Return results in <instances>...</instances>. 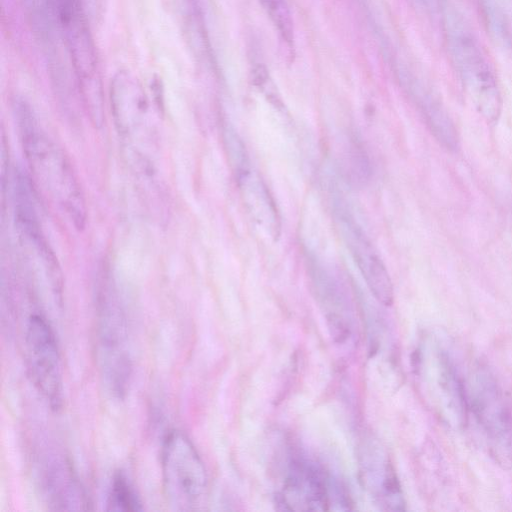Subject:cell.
<instances>
[{"label": "cell", "instance_id": "cell-1", "mask_svg": "<svg viewBox=\"0 0 512 512\" xmlns=\"http://www.w3.org/2000/svg\"><path fill=\"white\" fill-rule=\"evenodd\" d=\"M16 110L25 157L37 186L76 229H83L86 204L68 159L38 126L27 103L19 101Z\"/></svg>", "mask_w": 512, "mask_h": 512}, {"label": "cell", "instance_id": "cell-2", "mask_svg": "<svg viewBox=\"0 0 512 512\" xmlns=\"http://www.w3.org/2000/svg\"><path fill=\"white\" fill-rule=\"evenodd\" d=\"M51 14L70 58L77 88L91 123H104V100L96 45L86 15L85 0H48Z\"/></svg>", "mask_w": 512, "mask_h": 512}, {"label": "cell", "instance_id": "cell-3", "mask_svg": "<svg viewBox=\"0 0 512 512\" xmlns=\"http://www.w3.org/2000/svg\"><path fill=\"white\" fill-rule=\"evenodd\" d=\"M444 26L448 51L465 93L487 121L496 120L502 99L486 52L463 19L449 7L445 8Z\"/></svg>", "mask_w": 512, "mask_h": 512}, {"label": "cell", "instance_id": "cell-4", "mask_svg": "<svg viewBox=\"0 0 512 512\" xmlns=\"http://www.w3.org/2000/svg\"><path fill=\"white\" fill-rule=\"evenodd\" d=\"M464 383L467 416L470 414L494 459L512 466V409L494 376L479 367Z\"/></svg>", "mask_w": 512, "mask_h": 512}, {"label": "cell", "instance_id": "cell-5", "mask_svg": "<svg viewBox=\"0 0 512 512\" xmlns=\"http://www.w3.org/2000/svg\"><path fill=\"white\" fill-rule=\"evenodd\" d=\"M161 472L168 503L178 511L197 508L207 491L204 463L190 439L174 430L166 435L161 449Z\"/></svg>", "mask_w": 512, "mask_h": 512}, {"label": "cell", "instance_id": "cell-6", "mask_svg": "<svg viewBox=\"0 0 512 512\" xmlns=\"http://www.w3.org/2000/svg\"><path fill=\"white\" fill-rule=\"evenodd\" d=\"M110 101L116 127L132 155L147 157L144 146L155 145V130L149 99L139 80L128 70L111 80Z\"/></svg>", "mask_w": 512, "mask_h": 512}, {"label": "cell", "instance_id": "cell-7", "mask_svg": "<svg viewBox=\"0 0 512 512\" xmlns=\"http://www.w3.org/2000/svg\"><path fill=\"white\" fill-rule=\"evenodd\" d=\"M24 352L32 384L46 403L58 410L63 403L61 357L53 329L40 314H32L27 320Z\"/></svg>", "mask_w": 512, "mask_h": 512}, {"label": "cell", "instance_id": "cell-8", "mask_svg": "<svg viewBox=\"0 0 512 512\" xmlns=\"http://www.w3.org/2000/svg\"><path fill=\"white\" fill-rule=\"evenodd\" d=\"M97 326L102 375L112 394L122 398L130 384L132 362L125 318L113 295L102 296Z\"/></svg>", "mask_w": 512, "mask_h": 512}, {"label": "cell", "instance_id": "cell-9", "mask_svg": "<svg viewBox=\"0 0 512 512\" xmlns=\"http://www.w3.org/2000/svg\"><path fill=\"white\" fill-rule=\"evenodd\" d=\"M279 503L294 511H326L346 504L341 487L328 473L315 462L300 457L289 462Z\"/></svg>", "mask_w": 512, "mask_h": 512}, {"label": "cell", "instance_id": "cell-10", "mask_svg": "<svg viewBox=\"0 0 512 512\" xmlns=\"http://www.w3.org/2000/svg\"><path fill=\"white\" fill-rule=\"evenodd\" d=\"M425 390L440 416L452 425L467 417L464 383L449 355L437 345H428L418 359Z\"/></svg>", "mask_w": 512, "mask_h": 512}, {"label": "cell", "instance_id": "cell-11", "mask_svg": "<svg viewBox=\"0 0 512 512\" xmlns=\"http://www.w3.org/2000/svg\"><path fill=\"white\" fill-rule=\"evenodd\" d=\"M336 214L346 245L368 288L383 305H391L393 302V286L381 258L363 230L346 210L338 208Z\"/></svg>", "mask_w": 512, "mask_h": 512}, {"label": "cell", "instance_id": "cell-12", "mask_svg": "<svg viewBox=\"0 0 512 512\" xmlns=\"http://www.w3.org/2000/svg\"><path fill=\"white\" fill-rule=\"evenodd\" d=\"M360 476L363 487L383 510H403L404 498L399 481L384 449L374 441L360 448Z\"/></svg>", "mask_w": 512, "mask_h": 512}, {"label": "cell", "instance_id": "cell-13", "mask_svg": "<svg viewBox=\"0 0 512 512\" xmlns=\"http://www.w3.org/2000/svg\"><path fill=\"white\" fill-rule=\"evenodd\" d=\"M40 487L47 502L57 510L84 509L82 487L70 464L59 456L44 459L39 471Z\"/></svg>", "mask_w": 512, "mask_h": 512}, {"label": "cell", "instance_id": "cell-14", "mask_svg": "<svg viewBox=\"0 0 512 512\" xmlns=\"http://www.w3.org/2000/svg\"><path fill=\"white\" fill-rule=\"evenodd\" d=\"M237 178L252 217L269 230L272 236H277L280 229L279 217L267 187L261 180L254 178L250 170Z\"/></svg>", "mask_w": 512, "mask_h": 512}, {"label": "cell", "instance_id": "cell-15", "mask_svg": "<svg viewBox=\"0 0 512 512\" xmlns=\"http://www.w3.org/2000/svg\"><path fill=\"white\" fill-rule=\"evenodd\" d=\"M414 97L436 139L445 148L455 150L458 147L457 131L440 102L428 90L421 87L415 89Z\"/></svg>", "mask_w": 512, "mask_h": 512}, {"label": "cell", "instance_id": "cell-16", "mask_svg": "<svg viewBox=\"0 0 512 512\" xmlns=\"http://www.w3.org/2000/svg\"><path fill=\"white\" fill-rule=\"evenodd\" d=\"M107 509L124 512L143 509L139 494L123 471H117L113 475L107 496Z\"/></svg>", "mask_w": 512, "mask_h": 512}, {"label": "cell", "instance_id": "cell-17", "mask_svg": "<svg viewBox=\"0 0 512 512\" xmlns=\"http://www.w3.org/2000/svg\"><path fill=\"white\" fill-rule=\"evenodd\" d=\"M263 9L275 25L282 40L289 46L294 43V25L285 0H259Z\"/></svg>", "mask_w": 512, "mask_h": 512}]
</instances>
